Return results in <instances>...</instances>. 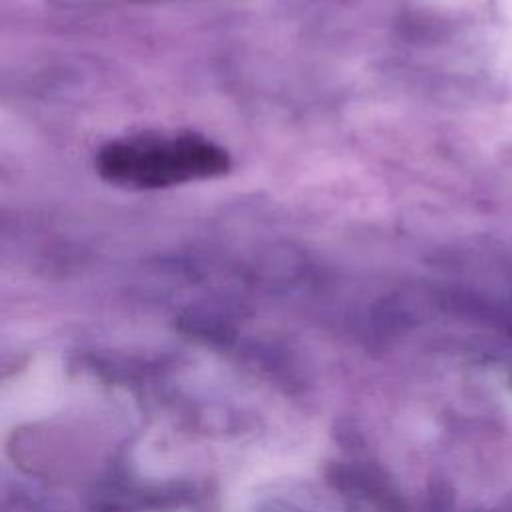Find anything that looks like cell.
<instances>
[{"label": "cell", "mask_w": 512, "mask_h": 512, "mask_svg": "<svg viewBox=\"0 0 512 512\" xmlns=\"http://www.w3.org/2000/svg\"><path fill=\"white\" fill-rule=\"evenodd\" d=\"M332 482L354 496H362V498H370L372 502H380L382 506L390 502L388 490L384 480L376 474V470L372 468H364V466H334L332 468Z\"/></svg>", "instance_id": "7a4b0ae2"}, {"label": "cell", "mask_w": 512, "mask_h": 512, "mask_svg": "<svg viewBox=\"0 0 512 512\" xmlns=\"http://www.w3.org/2000/svg\"><path fill=\"white\" fill-rule=\"evenodd\" d=\"M264 512H296V510H292V508H288V506H270V508L264 510Z\"/></svg>", "instance_id": "3957f363"}, {"label": "cell", "mask_w": 512, "mask_h": 512, "mask_svg": "<svg viewBox=\"0 0 512 512\" xmlns=\"http://www.w3.org/2000/svg\"><path fill=\"white\" fill-rule=\"evenodd\" d=\"M228 152L202 134H134L110 140L96 154L98 174L130 190H158L222 176Z\"/></svg>", "instance_id": "6da1fadb"}]
</instances>
